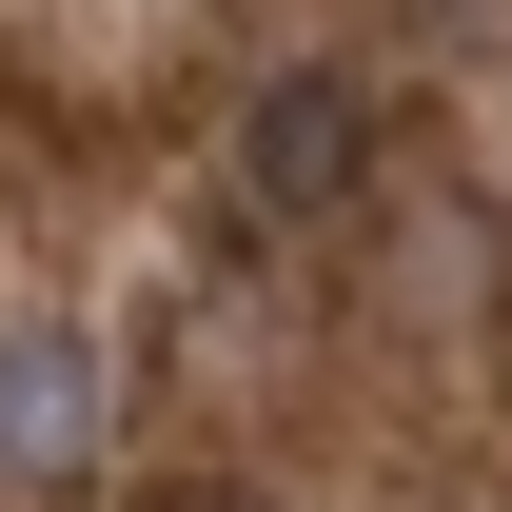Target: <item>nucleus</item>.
Instances as JSON below:
<instances>
[{"instance_id": "f257e3e1", "label": "nucleus", "mask_w": 512, "mask_h": 512, "mask_svg": "<svg viewBox=\"0 0 512 512\" xmlns=\"http://www.w3.org/2000/svg\"><path fill=\"white\" fill-rule=\"evenodd\" d=\"M355 178H375V99L335 60H296V79L237 99V217H335Z\"/></svg>"}, {"instance_id": "f03ea898", "label": "nucleus", "mask_w": 512, "mask_h": 512, "mask_svg": "<svg viewBox=\"0 0 512 512\" xmlns=\"http://www.w3.org/2000/svg\"><path fill=\"white\" fill-rule=\"evenodd\" d=\"M79 453H99V335L0 316V473H79Z\"/></svg>"}, {"instance_id": "7ed1b4c3", "label": "nucleus", "mask_w": 512, "mask_h": 512, "mask_svg": "<svg viewBox=\"0 0 512 512\" xmlns=\"http://www.w3.org/2000/svg\"><path fill=\"white\" fill-rule=\"evenodd\" d=\"M138 512H276V493H217V473H178V493H138Z\"/></svg>"}]
</instances>
